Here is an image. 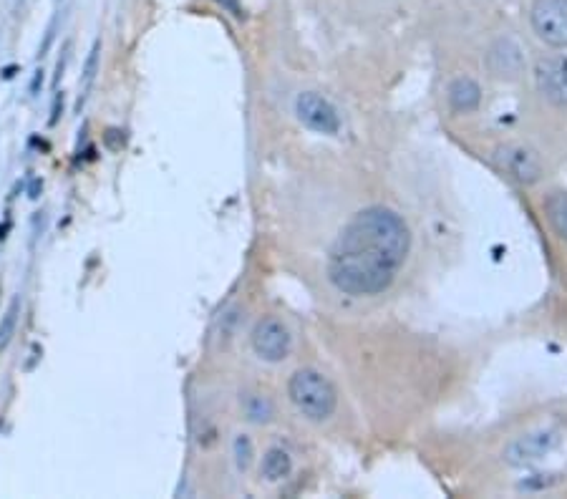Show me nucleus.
<instances>
[{"instance_id": "nucleus-1", "label": "nucleus", "mask_w": 567, "mask_h": 499, "mask_svg": "<svg viewBox=\"0 0 567 499\" xmlns=\"http://www.w3.org/2000/svg\"><path fill=\"white\" fill-rule=\"evenodd\" d=\"M409 242V227L396 212L368 207L338 235L331 250L328 278L348 295L384 293L404 265Z\"/></svg>"}, {"instance_id": "nucleus-2", "label": "nucleus", "mask_w": 567, "mask_h": 499, "mask_svg": "<svg viewBox=\"0 0 567 499\" xmlns=\"http://www.w3.org/2000/svg\"><path fill=\"white\" fill-rule=\"evenodd\" d=\"M290 401L298 406V411H303L308 419L323 421L336 411V389L331 386V381L323 379L321 373L313 371V368H300L293 373V379L288 384Z\"/></svg>"}, {"instance_id": "nucleus-3", "label": "nucleus", "mask_w": 567, "mask_h": 499, "mask_svg": "<svg viewBox=\"0 0 567 499\" xmlns=\"http://www.w3.org/2000/svg\"><path fill=\"white\" fill-rule=\"evenodd\" d=\"M530 18L542 41L567 48V0H535Z\"/></svg>"}, {"instance_id": "nucleus-4", "label": "nucleus", "mask_w": 567, "mask_h": 499, "mask_svg": "<svg viewBox=\"0 0 567 499\" xmlns=\"http://www.w3.org/2000/svg\"><path fill=\"white\" fill-rule=\"evenodd\" d=\"M295 114L303 121L305 127L313 129V132L321 134H336L341 129V119H338V111L333 109L331 101H326L323 96L313 94V91H305L295 101Z\"/></svg>"}, {"instance_id": "nucleus-5", "label": "nucleus", "mask_w": 567, "mask_h": 499, "mask_svg": "<svg viewBox=\"0 0 567 499\" xmlns=\"http://www.w3.org/2000/svg\"><path fill=\"white\" fill-rule=\"evenodd\" d=\"M252 348L263 361L278 363L290 353V333L278 318H263L252 328Z\"/></svg>"}, {"instance_id": "nucleus-6", "label": "nucleus", "mask_w": 567, "mask_h": 499, "mask_svg": "<svg viewBox=\"0 0 567 499\" xmlns=\"http://www.w3.org/2000/svg\"><path fill=\"white\" fill-rule=\"evenodd\" d=\"M497 162L504 172L515 177L517 182L532 184L540 179L542 164L537 159V154L532 149L520 147V144H510V147L497 149Z\"/></svg>"}, {"instance_id": "nucleus-7", "label": "nucleus", "mask_w": 567, "mask_h": 499, "mask_svg": "<svg viewBox=\"0 0 567 499\" xmlns=\"http://www.w3.org/2000/svg\"><path fill=\"white\" fill-rule=\"evenodd\" d=\"M537 89L552 104L567 106V56H555L540 61L535 69Z\"/></svg>"}, {"instance_id": "nucleus-8", "label": "nucleus", "mask_w": 567, "mask_h": 499, "mask_svg": "<svg viewBox=\"0 0 567 499\" xmlns=\"http://www.w3.org/2000/svg\"><path fill=\"white\" fill-rule=\"evenodd\" d=\"M479 99H482V94H479V86L472 79H457L449 86V101H452L454 111H462V114L474 111L479 106Z\"/></svg>"}, {"instance_id": "nucleus-9", "label": "nucleus", "mask_w": 567, "mask_h": 499, "mask_svg": "<svg viewBox=\"0 0 567 499\" xmlns=\"http://www.w3.org/2000/svg\"><path fill=\"white\" fill-rule=\"evenodd\" d=\"M99 66H101V41H94L89 56H86L84 74H81V81H79L81 94H79V104H76V111L84 109L86 99H89L91 89H94V84H96V76H99Z\"/></svg>"}, {"instance_id": "nucleus-10", "label": "nucleus", "mask_w": 567, "mask_h": 499, "mask_svg": "<svg viewBox=\"0 0 567 499\" xmlns=\"http://www.w3.org/2000/svg\"><path fill=\"white\" fill-rule=\"evenodd\" d=\"M290 469H293V459H290V454L285 452V449L275 447L268 449V454L263 457V467H260V472H263V477L268 479V482H280V479L288 477Z\"/></svg>"}, {"instance_id": "nucleus-11", "label": "nucleus", "mask_w": 567, "mask_h": 499, "mask_svg": "<svg viewBox=\"0 0 567 499\" xmlns=\"http://www.w3.org/2000/svg\"><path fill=\"white\" fill-rule=\"evenodd\" d=\"M545 212L550 217L552 227L557 230V235L567 240V192H555L545 200Z\"/></svg>"}, {"instance_id": "nucleus-12", "label": "nucleus", "mask_w": 567, "mask_h": 499, "mask_svg": "<svg viewBox=\"0 0 567 499\" xmlns=\"http://www.w3.org/2000/svg\"><path fill=\"white\" fill-rule=\"evenodd\" d=\"M545 452H547L545 439H542V436H530V439H522V442H517L515 447L510 449V459L515 464H522V462H532V459H540Z\"/></svg>"}, {"instance_id": "nucleus-13", "label": "nucleus", "mask_w": 567, "mask_h": 499, "mask_svg": "<svg viewBox=\"0 0 567 499\" xmlns=\"http://www.w3.org/2000/svg\"><path fill=\"white\" fill-rule=\"evenodd\" d=\"M18 316H21V298H13L8 310L3 313V321H0V353L6 351L8 343H11L13 333H16Z\"/></svg>"}, {"instance_id": "nucleus-14", "label": "nucleus", "mask_w": 567, "mask_h": 499, "mask_svg": "<svg viewBox=\"0 0 567 499\" xmlns=\"http://www.w3.org/2000/svg\"><path fill=\"white\" fill-rule=\"evenodd\" d=\"M235 459H237V467L247 469L252 462V444L247 436H237L235 439Z\"/></svg>"}, {"instance_id": "nucleus-15", "label": "nucleus", "mask_w": 567, "mask_h": 499, "mask_svg": "<svg viewBox=\"0 0 567 499\" xmlns=\"http://www.w3.org/2000/svg\"><path fill=\"white\" fill-rule=\"evenodd\" d=\"M247 414H250L252 421H268L270 404L265 399H260V396H255V399H250V404H247Z\"/></svg>"}, {"instance_id": "nucleus-16", "label": "nucleus", "mask_w": 567, "mask_h": 499, "mask_svg": "<svg viewBox=\"0 0 567 499\" xmlns=\"http://www.w3.org/2000/svg\"><path fill=\"white\" fill-rule=\"evenodd\" d=\"M69 53H71V43H69V41H66V43H63L61 58H58V64H56V76H53V86H58V84H61V79H63V71H66V64H69Z\"/></svg>"}, {"instance_id": "nucleus-17", "label": "nucleus", "mask_w": 567, "mask_h": 499, "mask_svg": "<svg viewBox=\"0 0 567 499\" xmlns=\"http://www.w3.org/2000/svg\"><path fill=\"white\" fill-rule=\"evenodd\" d=\"M61 111H63V91H56L51 119H48V124H51V127H56V124H58V119H61Z\"/></svg>"}, {"instance_id": "nucleus-18", "label": "nucleus", "mask_w": 567, "mask_h": 499, "mask_svg": "<svg viewBox=\"0 0 567 499\" xmlns=\"http://www.w3.org/2000/svg\"><path fill=\"white\" fill-rule=\"evenodd\" d=\"M215 3H220L222 8H227V11L232 13V16H242V8H240V0H215Z\"/></svg>"}, {"instance_id": "nucleus-19", "label": "nucleus", "mask_w": 567, "mask_h": 499, "mask_svg": "<svg viewBox=\"0 0 567 499\" xmlns=\"http://www.w3.org/2000/svg\"><path fill=\"white\" fill-rule=\"evenodd\" d=\"M41 187H43V184L36 179V182L31 184V195H28V197H31V200H38V192H41Z\"/></svg>"}, {"instance_id": "nucleus-20", "label": "nucleus", "mask_w": 567, "mask_h": 499, "mask_svg": "<svg viewBox=\"0 0 567 499\" xmlns=\"http://www.w3.org/2000/svg\"><path fill=\"white\" fill-rule=\"evenodd\" d=\"M41 81H43V71H38V74H36V79H33V86H31V91H33V94H36V91H38V84H41Z\"/></svg>"}, {"instance_id": "nucleus-21", "label": "nucleus", "mask_w": 567, "mask_h": 499, "mask_svg": "<svg viewBox=\"0 0 567 499\" xmlns=\"http://www.w3.org/2000/svg\"><path fill=\"white\" fill-rule=\"evenodd\" d=\"M0 290H3V285H0Z\"/></svg>"}]
</instances>
